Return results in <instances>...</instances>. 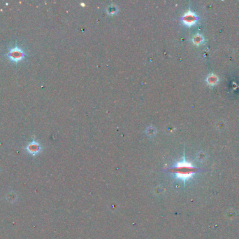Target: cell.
<instances>
[{
    "mask_svg": "<svg viewBox=\"0 0 239 239\" xmlns=\"http://www.w3.org/2000/svg\"><path fill=\"white\" fill-rule=\"evenodd\" d=\"M203 37H202L201 35H197L196 36L194 37L193 38L194 42H195L196 44H200V43H201L202 41H203Z\"/></svg>",
    "mask_w": 239,
    "mask_h": 239,
    "instance_id": "obj_6",
    "label": "cell"
},
{
    "mask_svg": "<svg viewBox=\"0 0 239 239\" xmlns=\"http://www.w3.org/2000/svg\"><path fill=\"white\" fill-rule=\"evenodd\" d=\"M170 170L174 174L176 178L185 182L192 177V176L197 172V168L190 163L183 160L178 163L174 168L170 169Z\"/></svg>",
    "mask_w": 239,
    "mask_h": 239,
    "instance_id": "obj_1",
    "label": "cell"
},
{
    "mask_svg": "<svg viewBox=\"0 0 239 239\" xmlns=\"http://www.w3.org/2000/svg\"><path fill=\"white\" fill-rule=\"evenodd\" d=\"M8 57L11 60L13 61V62H18V61L22 60L25 57V53L23 51L20 49L18 47H15L9 51L8 53Z\"/></svg>",
    "mask_w": 239,
    "mask_h": 239,
    "instance_id": "obj_2",
    "label": "cell"
},
{
    "mask_svg": "<svg viewBox=\"0 0 239 239\" xmlns=\"http://www.w3.org/2000/svg\"><path fill=\"white\" fill-rule=\"evenodd\" d=\"M27 150L30 154L36 155L41 151V146H40V145L38 143L33 141L27 145Z\"/></svg>",
    "mask_w": 239,
    "mask_h": 239,
    "instance_id": "obj_4",
    "label": "cell"
},
{
    "mask_svg": "<svg viewBox=\"0 0 239 239\" xmlns=\"http://www.w3.org/2000/svg\"><path fill=\"white\" fill-rule=\"evenodd\" d=\"M207 81H208V83L209 84L215 85V84H217V82L218 81V78L217 77H216L215 75H211L208 77V79H207Z\"/></svg>",
    "mask_w": 239,
    "mask_h": 239,
    "instance_id": "obj_5",
    "label": "cell"
},
{
    "mask_svg": "<svg viewBox=\"0 0 239 239\" xmlns=\"http://www.w3.org/2000/svg\"><path fill=\"white\" fill-rule=\"evenodd\" d=\"M182 20H183L184 23L190 26V25H194L197 21V16L195 13L192 12V11H188L182 17Z\"/></svg>",
    "mask_w": 239,
    "mask_h": 239,
    "instance_id": "obj_3",
    "label": "cell"
}]
</instances>
